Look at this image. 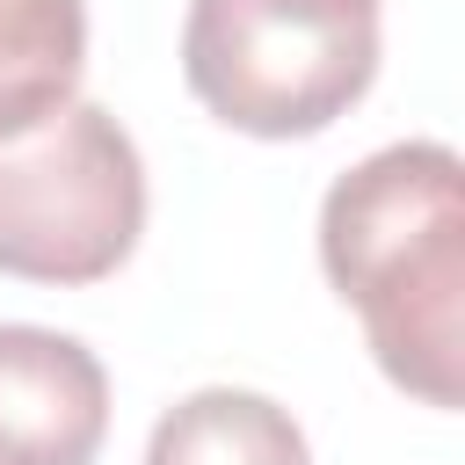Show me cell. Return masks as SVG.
Segmentation results:
<instances>
[{
  "label": "cell",
  "instance_id": "cell-1",
  "mask_svg": "<svg viewBox=\"0 0 465 465\" xmlns=\"http://www.w3.org/2000/svg\"><path fill=\"white\" fill-rule=\"evenodd\" d=\"M320 269L378 371L450 414L465 392V160L436 138L356 160L320 203Z\"/></svg>",
  "mask_w": 465,
  "mask_h": 465
},
{
  "label": "cell",
  "instance_id": "cell-2",
  "mask_svg": "<svg viewBox=\"0 0 465 465\" xmlns=\"http://www.w3.org/2000/svg\"><path fill=\"white\" fill-rule=\"evenodd\" d=\"M189 94L247 138H312L378 80L371 0H189Z\"/></svg>",
  "mask_w": 465,
  "mask_h": 465
},
{
  "label": "cell",
  "instance_id": "cell-3",
  "mask_svg": "<svg viewBox=\"0 0 465 465\" xmlns=\"http://www.w3.org/2000/svg\"><path fill=\"white\" fill-rule=\"evenodd\" d=\"M145 232V160L102 102L0 131V276L102 283Z\"/></svg>",
  "mask_w": 465,
  "mask_h": 465
},
{
  "label": "cell",
  "instance_id": "cell-4",
  "mask_svg": "<svg viewBox=\"0 0 465 465\" xmlns=\"http://www.w3.org/2000/svg\"><path fill=\"white\" fill-rule=\"evenodd\" d=\"M109 371L80 334L0 320V465H94Z\"/></svg>",
  "mask_w": 465,
  "mask_h": 465
},
{
  "label": "cell",
  "instance_id": "cell-5",
  "mask_svg": "<svg viewBox=\"0 0 465 465\" xmlns=\"http://www.w3.org/2000/svg\"><path fill=\"white\" fill-rule=\"evenodd\" d=\"M145 465H312V450L291 407H276L269 392L203 385L153 421Z\"/></svg>",
  "mask_w": 465,
  "mask_h": 465
},
{
  "label": "cell",
  "instance_id": "cell-6",
  "mask_svg": "<svg viewBox=\"0 0 465 465\" xmlns=\"http://www.w3.org/2000/svg\"><path fill=\"white\" fill-rule=\"evenodd\" d=\"M87 65V7L80 0H0V131L36 124L73 102Z\"/></svg>",
  "mask_w": 465,
  "mask_h": 465
},
{
  "label": "cell",
  "instance_id": "cell-7",
  "mask_svg": "<svg viewBox=\"0 0 465 465\" xmlns=\"http://www.w3.org/2000/svg\"><path fill=\"white\" fill-rule=\"evenodd\" d=\"M371 7H378V0H371Z\"/></svg>",
  "mask_w": 465,
  "mask_h": 465
}]
</instances>
